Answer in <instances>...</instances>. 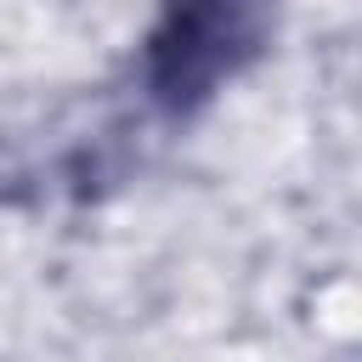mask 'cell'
Masks as SVG:
<instances>
[{
	"label": "cell",
	"instance_id": "obj_1",
	"mask_svg": "<svg viewBox=\"0 0 362 362\" xmlns=\"http://www.w3.org/2000/svg\"><path fill=\"white\" fill-rule=\"evenodd\" d=\"M277 0H164L147 40V85L164 107L187 113L238 79L272 40Z\"/></svg>",
	"mask_w": 362,
	"mask_h": 362
}]
</instances>
